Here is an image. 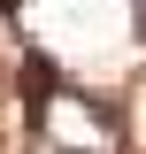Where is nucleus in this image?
<instances>
[{
  "label": "nucleus",
  "instance_id": "1",
  "mask_svg": "<svg viewBox=\"0 0 146 154\" xmlns=\"http://www.w3.org/2000/svg\"><path fill=\"white\" fill-rule=\"evenodd\" d=\"M138 38H146V0H138Z\"/></svg>",
  "mask_w": 146,
  "mask_h": 154
}]
</instances>
